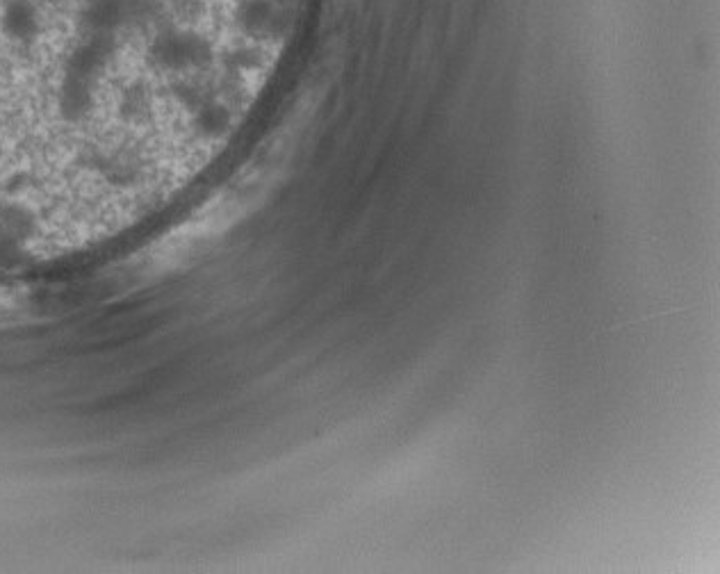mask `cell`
Instances as JSON below:
<instances>
[{
  "label": "cell",
  "instance_id": "6da1fadb",
  "mask_svg": "<svg viewBox=\"0 0 720 574\" xmlns=\"http://www.w3.org/2000/svg\"><path fill=\"white\" fill-rule=\"evenodd\" d=\"M176 30L171 0H0V233L144 108Z\"/></svg>",
  "mask_w": 720,
  "mask_h": 574
}]
</instances>
